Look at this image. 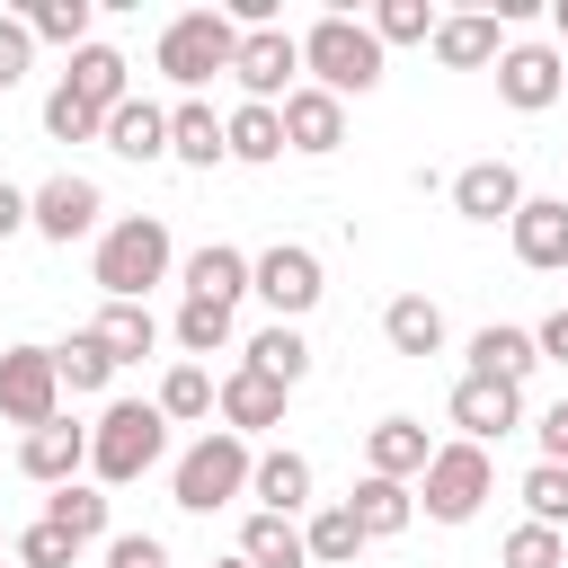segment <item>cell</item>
Segmentation results:
<instances>
[{"label": "cell", "instance_id": "43", "mask_svg": "<svg viewBox=\"0 0 568 568\" xmlns=\"http://www.w3.org/2000/svg\"><path fill=\"white\" fill-rule=\"evenodd\" d=\"M27 62H36V36H27V18L9 9V18H0V98L27 80Z\"/></svg>", "mask_w": 568, "mask_h": 568}, {"label": "cell", "instance_id": "30", "mask_svg": "<svg viewBox=\"0 0 568 568\" xmlns=\"http://www.w3.org/2000/svg\"><path fill=\"white\" fill-rule=\"evenodd\" d=\"M89 337H98L115 364H142V355L160 346V320H151V302H106V311L89 320Z\"/></svg>", "mask_w": 568, "mask_h": 568}, {"label": "cell", "instance_id": "42", "mask_svg": "<svg viewBox=\"0 0 568 568\" xmlns=\"http://www.w3.org/2000/svg\"><path fill=\"white\" fill-rule=\"evenodd\" d=\"M71 559H80V541H71L53 515H36V524L18 532V568H71Z\"/></svg>", "mask_w": 568, "mask_h": 568}, {"label": "cell", "instance_id": "19", "mask_svg": "<svg viewBox=\"0 0 568 568\" xmlns=\"http://www.w3.org/2000/svg\"><path fill=\"white\" fill-rule=\"evenodd\" d=\"M346 142V98H328V89H293L284 98V151H302V160H328Z\"/></svg>", "mask_w": 568, "mask_h": 568}, {"label": "cell", "instance_id": "15", "mask_svg": "<svg viewBox=\"0 0 568 568\" xmlns=\"http://www.w3.org/2000/svg\"><path fill=\"white\" fill-rule=\"evenodd\" d=\"M453 213H462V222H515V213H524L515 160H470V169H453Z\"/></svg>", "mask_w": 568, "mask_h": 568}, {"label": "cell", "instance_id": "9", "mask_svg": "<svg viewBox=\"0 0 568 568\" xmlns=\"http://www.w3.org/2000/svg\"><path fill=\"white\" fill-rule=\"evenodd\" d=\"M0 417L9 426H53L62 417V373H53V346H0Z\"/></svg>", "mask_w": 568, "mask_h": 568}, {"label": "cell", "instance_id": "12", "mask_svg": "<svg viewBox=\"0 0 568 568\" xmlns=\"http://www.w3.org/2000/svg\"><path fill=\"white\" fill-rule=\"evenodd\" d=\"M444 408H453L462 444H497V435H515V426H524V390H515V382H488V373H462Z\"/></svg>", "mask_w": 568, "mask_h": 568}, {"label": "cell", "instance_id": "36", "mask_svg": "<svg viewBox=\"0 0 568 568\" xmlns=\"http://www.w3.org/2000/svg\"><path fill=\"white\" fill-rule=\"evenodd\" d=\"M169 337L186 346V364H204V355H231V311H222V302H178Z\"/></svg>", "mask_w": 568, "mask_h": 568}, {"label": "cell", "instance_id": "3", "mask_svg": "<svg viewBox=\"0 0 568 568\" xmlns=\"http://www.w3.org/2000/svg\"><path fill=\"white\" fill-rule=\"evenodd\" d=\"M160 453H169L160 399H106L98 408V426H89V479L98 488H133L142 470H160Z\"/></svg>", "mask_w": 568, "mask_h": 568}, {"label": "cell", "instance_id": "32", "mask_svg": "<svg viewBox=\"0 0 568 568\" xmlns=\"http://www.w3.org/2000/svg\"><path fill=\"white\" fill-rule=\"evenodd\" d=\"M18 18H27V36H36V44H62V53L98 44V36H89V27H98V0H27Z\"/></svg>", "mask_w": 568, "mask_h": 568}, {"label": "cell", "instance_id": "26", "mask_svg": "<svg viewBox=\"0 0 568 568\" xmlns=\"http://www.w3.org/2000/svg\"><path fill=\"white\" fill-rule=\"evenodd\" d=\"M169 160H178V169H222V160H231L222 115H213L204 98H178V106H169Z\"/></svg>", "mask_w": 568, "mask_h": 568}, {"label": "cell", "instance_id": "38", "mask_svg": "<svg viewBox=\"0 0 568 568\" xmlns=\"http://www.w3.org/2000/svg\"><path fill=\"white\" fill-rule=\"evenodd\" d=\"M44 515H53L71 541H106V488H89V479L53 488V497H44Z\"/></svg>", "mask_w": 568, "mask_h": 568}, {"label": "cell", "instance_id": "17", "mask_svg": "<svg viewBox=\"0 0 568 568\" xmlns=\"http://www.w3.org/2000/svg\"><path fill=\"white\" fill-rule=\"evenodd\" d=\"M18 470H27L36 488H71V479L89 470V426H71V417H53V426H36V435H18Z\"/></svg>", "mask_w": 568, "mask_h": 568}, {"label": "cell", "instance_id": "44", "mask_svg": "<svg viewBox=\"0 0 568 568\" xmlns=\"http://www.w3.org/2000/svg\"><path fill=\"white\" fill-rule=\"evenodd\" d=\"M106 568H169L160 532H106Z\"/></svg>", "mask_w": 568, "mask_h": 568}, {"label": "cell", "instance_id": "48", "mask_svg": "<svg viewBox=\"0 0 568 568\" xmlns=\"http://www.w3.org/2000/svg\"><path fill=\"white\" fill-rule=\"evenodd\" d=\"M550 36H559V44H568V0H550Z\"/></svg>", "mask_w": 568, "mask_h": 568}, {"label": "cell", "instance_id": "37", "mask_svg": "<svg viewBox=\"0 0 568 568\" xmlns=\"http://www.w3.org/2000/svg\"><path fill=\"white\" fill-rule=\"evenodd\" d=\"M364 27L382 36V53H390V44H435V27H444V9H435V0H382V9L364 18Z\"/></svg>", "mask_w": 568, "mask_h": 568}, {"label": "cell", "instance_id": "46", "mask_svg": "<svg viewBox=\"0 0 568 568\" xmlns=\"http://www.w3.org/2000/svg\"><path fill=\"white\" fill-rule=\"evenodd\" d=\"M18 231H36V204H27V186L0 178V240H18Z\"/></svg>", "mask_w": 568, "mask_h": 568}, {"label": "cell", "instance_id": "25", "mask_svg": "<svg viewBox=\"0 0 568 568\" xmlns=\"http://www.w3.org/2000/svg\"><path fill=\"white\" fill-rule=\"evenodd\" d=\"M346 506H355L364 541H399V532L417 524V488H408V479H373V470H364V479L346 488Z\"/></svg>", "mask_w": 568, "mask_h": 568}, {"label": "cell", "instance_id": "33", "mask_svg": "<svg viewBox=\"0 0 568 568\" xmlns=\"http://www.w3.org/2000/svg\"><path fill=\"white\" fill-rule=\"evenodd\" d=\"M213 399H222V382H213L204 364H186V355H178V364L160 373V417H169V426H204V417H213Z\"/></svg>", "mask_w": 568, "mask_h": 568}, {"label": "cell", "instance_id": "6", "mask_svg": "<svg viewBox=\"0 0 568 568\" xmlns=\"http://www.w3.org/2000/svg\"><path fill=\"white\" fill-rule=\"evenodd\" d=\"M488 488H497V462H488V444H435V462H426V479H417V515L426 524H470L479 506H488Z\"/></svg>", "mask_w": 568, "mask_h": 568}, {"label": "cell", "instance_id": "27", "mask_svg": "<svg viewBox=\"0 0 568 568\" xmlns=\"http://www.w3.org/2000/svg\"><path fill=\"white\" fill-rule=\"evenodd\" d=\"M470 373H488V382H532L541 373V346H532V328H506V320H488L479 337H470Z\"/></svg>", "mask_w": 568, "mask_h": 568}, {"label": "cell", "instance_id": "31", "mask_svg": "<svg viewBox=\"0 0 568 568\" xmlns=\"http://www.w3.org/2000/svg\"><path fill=\"white\" fill-rule=\"evenodd\" d=\"M240 559L248 568H311V541H302L293 515H248L240 524Z\"/></svg>", "mask_w": 568, "mask_h": 568}, {"label": "cell", "instance_id": "35", "mask_svg": "<svg viewBox=\"0 0 568 568\" xmlns=\"http://www.w3.org/2000/svg\"><path fill=\"white\" fill-rule=\"evenodd\" d=\"M53 373H62V390H71V399H98V390L115 382V355H106L89 328H71V337L53 346Z\"/></svg>", "mask_w": 568, "mask_h": 568}, {"label": "cell", "instance_id": "34", "mask_svg": "<svg viewBox=\"0 0 568 568\" xmlns=\"http://www.w3.org/2000/svg\"><path fill=\"white\" fill-rule=\"evenodd\" d=\"M240 364H257V373H275V382L293 390V382L311 373V337H302V328H284V320H266V328L240 346Z\"/></svg>", "mask_w": 568, "mask_h": 568}, {"label": "cell", "instance_id": "41", "mask_svg": "<svg viewBox=\"0 0 568 568\" xmlns=\"http://www.w3.org/2000/svg\"><path fill=\"white\" fill-rule=\"evenodd\" d=\"M44 133H53V142H98V133H106V115H98V106H80V98L53 80V98H44Z\"/></svg>", "mask_w": 568, "mask_h": 568}, {"label": "cell", "instance_id": "21", "mask_svg": "<svg viewBox=\"0 0 568 568\" xmlns=\"http://www.w3.org/2000/svg\"><path fill=\"white\" fill-rule=\"evenodd\" d=\"M248 497H257V515H293V524H302V506H311V453L266 444L257 470H248Z\"/></svg>", "mask_w": 568, "mask_h": 568}, {"label": "cell", "instance_id": "5", "mask_svg": "<svg viewBox=\"0 0 568 568\" xmlns=\"http://www.w3.org/2000/svg\"><path fill=\"white\" fill-rule=\"evenodd\" d=\"M231 53H240V27H231V9H178L169 27H160V80H178L186 98L213 80V71H231Z\"/></svg>", "mask_w": 568, "mask_h": 568}, {"label": "cell", "instance_id": "16", "mask_svg": "<svg viewBox=\"0 0 568 568\" xmlns=\"http://www.w3.org/2000/svg\"><path fill=\"white\" fill-rule=\"evenodd\" d=\"M248 248H231V240H204V248H186V266H178V284H186V302H222V311H240L248 302Z\"/></svg>", "mask_w": 568, "mask_h": 568}, {"label": "cell", "instance_id": "18", "mask_svg": "<svg viewBox=\"0 0 568 568\" xmlns=\"http://www.w3.org/2000/svg\"><path fill=\"white\" fill-rule=\"evenodd\" d=\"M426 462H435V435H426L417 417H373V426H364V470H373V479H408V488H417Z\"/></svg>", "mask_w": 568, "mask_h": 568}, {"label": "cell", "instance_id": "14", "mask_svg": "<svg viewBox=\"0 0 568 568\" xmlns=\"http://www.w3.org/2000/svg\"><path fill=\"white\" fill-rule=\"evenodd\" d=\"M515 257L532 275H568V195H524V213L506 222Z\"/></svg>", "mask_w": 568, "mask_h": 568}, {"label": "cell", "instance_id": "20", "mask_svg": "<svg viewBox=\"0 0 568 568\" xmlns=\"http://www.w3.org/2000/svg\"><path fill=\"white\" fill-rule=\"evenodd\" d=\"M497 53H506L497 9H453V18L435 27V62H444V71H497Z\"/></svg>", "mask_w": 568, "mask_h": 568}, {"label": "cell", "instance_id": "23", "mask_svg": "<svg viewBox=\"0 0 568 568\" xmlns=\"http://www.w3.org/2000/svg\"><path fill=\"white\" fill-rule=\"evenodd\" d=\"M382 346L390 355H417V364L444 355V302L435 293H390L382 302Z\"/></svg>", "mask_w": 568, "mask_h": 568}, {"label": "cell", "instance_id": "22", "mask_svg": "<svg viewBox=\"0 0 568 568\" xmlns=\"http://www.w3.org/2000/svg\"><path fill=\"white\" fill-rule=\"evenodd\" d=\"M62 89H71L80 106H98V115H115V106L133 98V62H124L115 44H80V53H71V71H62Z\"/></svg>", "mask_w": 568, "mask_h": 568}, {"label": "cell", "instance_id": "47", "mask_svg": "<svg viewBox=\"0 0 568 568\" xmlns=\"http://www.w3.org/2000/svg\"><path fill=\"white\" fill-rule=\"evenodd\" d=\"M532 346H541V364H568V302H559V311L532 328Z\"/></svg>", "mask_w": 568, "mask_h": 568}, {"label": "cell", "instance_id": "8", "mask_svg": "<svg viewBox=\"0 0 568 568\" xmlns=\"http://www.w3.org/2000/svg\"><path fill=\"white\" fill-rule=\"evenodd\" d=\"M231 80H240L248 106H284V98L302 89V36H284V27H248L240 53H231Z\"/></svg>", "mask_w": 568, "mask_h": 568}, {"label": "cell", "instance_id": "24", "mask_svg": "<svg viewBox=\"0 0 568 568\" xmlns=\"http://www.w3.org/2000/svg\"><path fill=\"white\" fill-rule=\"evenodd\" d=\"M98 142H106L115 160H142V169H151V160H169V106H160V98H124Z\"/></svg>", "mask_w": 568, "mask_h": 568}, {"label": "cell", "instance_id": "29", "mask_svg": "<svg viewBox=\"0 0 568 568\" xmlns=\"http://www.w3.org/2000/svg\"><path fill=\"white\" fill-rule=\"evenodd\" d=\"M302 541H311V568H355V559H364V524H355L346 497H337V506H311V515H302Z\"/></svg>", "mask_w": 568, "mask_h": 568}, {"label": "cell", "instance_id": "4", "mask_svg": "<svg viewBox=\"0 0 568 568\" xmlns=\"http://www.w3.org/2000/svg\"><path fill=\"white\" fill-rule=\"evenodd\" d=\"M248 470H257L248 435H231V426H204V435L178 453V470H169V497H178L186 515H213V506L248 497Z\"/></svg>", "mask_w": 568, "mask_h": 568}, {"label": "cell", "instance_id": "13", "mask_svg": "<svg viewBox=\"0 0 568 568\" xmlns=\"http://www.w3.org/2000/svg\"><path fill=\"white\" fill-rule=\"evenodd\" d=\"M284 399H293V390H284L275 373H257V364H231V373H222V399H213V417H222L231 435H275V426H284Z\"/></svg>", "mask_w": 568, "mask_h": 568}, {"label": "cell", "instance_id": "11", "mask_svg": "<svg viewBox=\"0 0 568 568\" xmlns=\"http://www.w3.org/2000/svg\"><path fill=\"white\" fill-rule=\"evenodd\" d=\"M497 98H506L515 115L559 106V98H568V53H559V44H506V53H497Z\"/></svg>", "mask_w": 568, "mask_h": 568}, {"label": "cell", "instance_id": "39", "mask_svg": "<svg viewBox=\"0 0 568 568\" xmlns=\"http://www.w3.org/2000/svg\"><path fill=\"white\" fill-rule=\"evenodd\" d=\"M524 524L568 532V462H532L524 470Z\"/></svg>", "mask_w": 568, "mask_h": 568}, {"label": "cell", "instance_id": "2", "mask_svg": "<svg viewBox=\"0 0 568 568\" xmlns=\"http://www.w3.org/2000/svg\"><path fill=\"white\" fill-rule=\"evenodd\" d=\"M382 62H390L382 36L364 18H346V9H328V18L302 27V80L328 89V98H373L382 89Z\"/></svg>", "mask_w": 568, "mask_h": 568}, {"label": "cell", "instance_id": "28", "mask_svg": "<svg viewBox=\"0 0 568 568\" xmlns=\"http://www.w3.org/2000/svg\"><path fill=\"white\" fill-rule=\"evenodd\" d=\"M222 142H231L240 169H275V160H284V106H248V98H240V106L222 115Z\"/></svg>", "mask_w": 568, "mask_h": 568}, {"label": "cell", "instance_id": "7", "mask_svg": "<svg viewBox=\"0 0 568 568\" xmlns=\"http://www.w3.org/2000/svg\"><path fill=\"white\" fill-rule=\"evenodd\" d=\"M248 293L284 320V328H302L311 311H320V293H328V266H320V248H302V240H275V248H257V266H248Z\"/></svg>", "mask_w": 568, "mask_h": 568}, {"label": "cell", "instance_id": "49", "mask_svg": "<svg viewBox=\"0 0 568 568\" xmlns=\"http://www.w3.org/2000/svg\"><path fill=\"white\" fill-rule=\"evenodd\" d=\"M213 568H248V559H240V550H231V559H213Z\"/></svg>", "mask_w": 568, "mask_h": 568}, {"label": "cell", "instance_id": "10", "mask_svg": "<svg viewBox=\"0 0 568 568\" xmlns=\"http://www.w3.org/2000/svg\"><path fill=\"white\" fill-rule=\"evenodd\" d=\"M27 204H36V240H53V248L106 231V195H98V178H80V169H53L44 186H27Z\"/></svg>", "mask_w": 568, "mask_h": 568}, {"label": "cell", "instance_id": "45", "mask_svg": "<svg viewBox=\"0 0 568 568\" xmlns=\"http://www.w3.org/2000/svg\"><path fill=\"white\" fill-rule=\"evenodd\" d=\"M532 435H541V462H568V399H550Z\"/></svg>", "mask_w": 568, "mask_h": 568}, {"label": "cell", "instance_id": "50", "mask_svg": "<svg viewBox=\"0 0 568 568\" xmlns=\"http://www.w3.org/2000/svg\"><path fill=\"white\" fill-rule=\"evenodd\" d=\"M0 568H18V559H0Z\"/></svg>", "mask_w": 568, "mask_h": 568}, {"label": "cell", "instance_id": "1", "mask_svg": "<svg viewBox=\"0 0 568 568\" xmlns=\"http://www.w3.org/2000/svg\"><path fill=\"white\" fill-rule=\"evenodd\" d=\"M169 266H178V240H169L160 213H115L89 248V275H98L106 302H142L151 284H169Z\"/></svg>", "mask_w": 568, "mask_h": 568}, {"label": "cell", "instance_id": "40", "mask_svg": "<svg viewBox=\"0 0 568 568\" xmlns=\"http://www.w3.org/2000/svg\"><path fill=\"white\" fill-rule=\"evenodd\" d=\"M497 559H506V568H568V532H550V524H515V532L497 541Z\"/></svg>", "mask_w": 568, "mask_h": 568}]
</instances>
